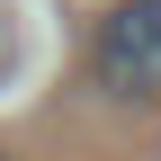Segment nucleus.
<instances>
[{
    "instance_id": "nucleus-2",
    "label": "nucleus",
    "mask_w": 161,
    "mask_h": 161,
    "mask_svg": "<svg viewBox=\"0 0 161 161\" xmlns=\"http://www.w3.org/2000/svg\"><path fill=\"white\" fill-rule=\"evenodd\" d=\"M0 161H9V152H0Z\"/></svg>"
},
{
    "instance_id": "nucleus-1",
    "label": "nucleus",
    "mask_w": 161,
    "mask_h": 161,
    "mask_svg": "<svg viewBox=\"0 0 161 161\" xmlns=\"http://www.w3.org/2000/svg\"><path fill=\"white\" fill-rule=\"evenodd\" d=\"M90 80L108 98H161V0H116L90 27Z\"/></svg>"
}]
</instances>
